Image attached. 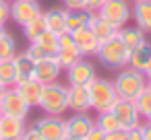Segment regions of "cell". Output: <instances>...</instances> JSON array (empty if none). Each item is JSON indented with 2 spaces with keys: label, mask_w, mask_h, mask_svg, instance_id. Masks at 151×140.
<instances>
[{
  "label": "cell",
  "mask_w": 151,
  "mask_h": 140,
  "mask_svg": "<svg viewBox=\"0 0 151 140\" xmlns=\"http://www.w3.org/2000/svg\"><path fill=\"white\" fill-rule=\"evenodd\" d=\"M66 91H68V85H62L60 80H52V82L42 85V95H40L37 107L48 115H64L68 111Z\"/></svg>",
  "instance_id": "cell-1"
},
{
  "label": "cell",
  "mask_w": 151,
  "mask_h": 140,
  "mask_svg": "<svg viewBox=\"0 0 151 140\" xmlns=\"http://www.w3.org/2000/svg\"><path fill=\"white\" fill-rule=\"evenodd\" d=\"M114 89L118 93V97H126V99H134L141 91H145L147 87V76L141 70H134L130 66L118 68V74L112 78Z\"/></svg>",
  "instance_id": "cell-2"
},
{
  "label": "cell",
  "mask_w": 151,
  "mask_h": 140,
  "mask_svg": "<svg viewBox=\"0 0 151 140\" xmlns=\"http://www.w3.org/2000/svg\"><path fill=\"white\" fill-rule=\"evenodd\" d=\"M89 101H91V111H106V109H112V105L116 103L118 99V93L114 89V82L110 78H104V76H95L91 82H89Z\"/></svg>",
  "instance_id": "cell-3"
},
{
  "label": "cell",
  "mask_w": 151,
  "mask_h": 140,
  "mask_svg": "<svg viewBox=\"0 0 151 140\" xmlns=\"http://www.w3.org/2000/svg\"><path fill=\"white\" fill-rule=\"evenodd\" d=\"M128 56H130V50L124 45V41L116 35V37H112V39H106V41H101V45H99V50H97V54H95V58L104 64V66H108V68H124L126 64H128Z\"/></svg>",
  "instance_id": "cell-4"
},
{
  "label": "cell",
  "mask_w": 151,
  "mask_h": 140,
  "mask_svg": "<svg viewBox=\"0 0 151 140\" xmlns=\"http://www.w3.org/2000/svg\"><path fill=\"white\" fill-rule=\"evenodd\" d=\"M97 13L104 19H108L118 29L132 21V4H130V0H106L104 6Z\"/></svg>",
  "instance_id": "cell-5"
},
{
  "label": "cell",
  "mask_w": 151,
  "mask_h": 140,
  "mask_svg": "<svg viewBox=\"0 0 151 140\" xmlns=\"http://www.w3.org/2000/svg\"><path fill=\"white\" fill-rule=\"evenodd\" d=\"M37 130V134L44 140H64L66 138V119L62 115H48L44 113L40 119L33 122V126Z\"/></svg>",
  "instance_id": "cell-6"
},
{
  "label": "cell",
  "mask_w": 151,
  "mask_h": 140,
  "mask_svg": "<svg viewBox=\"0 0 151 140\" xmlns=\"http://www.w3.org/2000/svg\"><path fill=\"white\" fill-rule=\"evenodd\" d=\"M112 111H114V115H116V119H118L122 130H130V128L143 124V115L139 113V109L134 105V99L118 97L116 103L112 105Z\"/></svg>",
  "instance_id": "cell-7"
},
{
  "label": "cell",
  "mask_w": 151,
  "mask_h": 140,
  "mask_svg": "<svg viewBox=\"0 0 151 140\" xmlns=\"http://www.w3.org/2000/svg\"><path fill=\"white\" fill-rule=\"evenodd\" d=\"M0 109H2V115H13V117H21L27 119L31 107L29 103L21 97V93L17 91V87H9L0 99Z\"/></svg>",
  "instance_id": "cell-8"
},
{
  "label": "cell",
  "mask_w": 151,
  "mask_h": 140,
  "mask_svg": "<svg viewBox=\"0 0 151 140\" xmlns=\"http://www.w3.org/2000/svg\"><path fill=\"white\" fill-rule=\"evenodd\" d=\"M64 72H66L68 85H83V87H89V82L97 76V70H95L93 62L85 56L79 62H75L73 66H68Z\"/></svg>",
  "instance_id": "cell-9"
},
{
  "label": "cell",
  "mask_w": 151,
  "mask_h": 140,
  "mask_svg": "<svg viewBox=\"0 0 151 140\" xmlns=\"http://www.w3.org/2000/svg\"><path fill=\"white\" fill-rule=\"evenodd\" d=\"M40 13H42V6L37 0H11V19L19 27H23Z\"/></svg>",
  "instance_id": "cell-10"
},
{
  "label": "cell",
  "mask_w": 151,
  "mask_h": 140,
  "mask_svg": "<svg viewBox=\"0 0 151 140\" xmlns=\"http://www.w3.org/2000/svg\"><path fill=\"white\" fill-rule=\"evenodd\" d=\"M66 101H68V111L70 113H87V111H91L89 89L83 87V85H68Z\"/></svg>",
  "instance_id": "cell-11"
},
{
  "label": "cell",
  "mask_w": 151,
  "mask_h": 140,
  "mask_svg": "<svg viewBox=\"0 0 151 140\" xmlns=\"http://www.w3.org/2000/svg\"><path fill=\"white\" fill-rule=\"evenodd\" d=\"M70 35H73L75 45L79 48V52H81L85 58H91V56L97 54L101 41L95 37V33H93L89 27H81V29H77V31H70Z\"/></svg>",
  "instance_id": "cell-12"
},
{
  "label": "cell",
  "mask_w": 151,
  "mask_h": 140,
  "mask_svg": "<svg viewBox=\"0 0 151 140\" xmlns=\"http://www.w3.org/2000/svg\"><path fill=\"white\" fill-rule=\"evenodd\" d=\"M60 74H62L60 62L56 60V56H50V58H46V60H42V62L35 64V74H33V78L40 80L42 85H46V82L58 80Z\"/></svg>",
  "instance_id": "cell-13"
},
{
  "label": "cell",
  "mask_w": 151,
  "mask_h": 140,
  "mask_svg": "<svg viewBox=\"0 0 151 140\" xmlns=\"http://www.w3.org/2000/svg\"><path fill=\"white\" fill-rule=\"evenodd\" d=\"M27 126L25 119L13 117V115H2L0 117V140H19L25 134Z\"/></svg>",
  "instance_id": "cell-14"
},
{
  "label": "cell",
  "mask_w": 151,
  "mask_h": 140,
  "mask_svg": "<svg viewBox=\"0 0 151 140\" xmlns=\"http://www.w3.org/2000/svg\"><path fill=\"white\" fill-rule=\"evenodd\" d=\"M95 126V119L87 113H73L70 117H66V132L70 136H79V138H85L87 132Z\"/></svg>",
  "instance_id": "cell-15"
},
{
  "label": "cell",
  "mask_w": 151,
  "mask_h": 140,
  "mask_svg": "<svg viewBox=\"0 0 151 140\" xmlns=\"http://www.w3.org/2000/svg\"><path fill=\"white\" fill-rule=\"evenodd\" d=\"M87 27L95 33V37H97L99 41H106V39H112V37L118 35V27H114V25H112L108 19H104L99 13H93V15H91Z\"/></svg>",
  "instance_id": "cell-16"
},
{
  "label": "cell",
  "mask_w": 151,
  "mask_h": 140,
  "mask_svg": "<svg viewBox=\"0 0 151 140\" xmlns=\"http://www.w3.org/2000/svg\"><path fill=\"white\" fill-rule=\"evenodd\" d=\"M118 37L124 41V45L128 50H134V48L147 43V33L141 27H137V25H124V27H120L118 29Z\"/></svg>",
  "instance_id": "cell-17"
},
{
  "label": "cell",
  "mask_w": 151,
  "mask_h": 140,
  "mask_svg": "<svg viewBox=\"0 0 151 140\" xmlns=\"http://www.w3.org/2000/svg\"><path fill=\"white\" fill-rule=\"evenodd\" d=\"M132 21L145 33H151V0L132 2Z\"/></svg>",
  "instance_id": "cell-18"
},
{
  "label": "cell",
  "mask_w": 151,
  "mask_h": 140,
  "mask_svg": "<svg viewBox=\"0 0 151 140\" xmlns=\"http://www.w3.org/2000/svg\"><path fill=\"white\" fill-rule=\"evenodd\" d=\"M17 91L21 93V97L29 103V107H37L40 105V95H42V82L35 80V78H29V80H21L15 85Z\"/></svg>",
  "instance_id": "cell-19"
},
{
  "label": "cell",
  "mask_w": 151,
  "mask_h": 140,
  "mask_svg": "<svg viewBox=\"0 0 151 140\" xmlns=\"http://www.w3.org/2000/svg\"><path fill=\"white\" fill-rule=\"evenodd\" d=\"M13 62H15V68H17V82L33 78V74H35V62L25 52H17L15 58H13Z\"/></svg>",
  "instance_id": "cell-20"
},
{
  "label": "cell",
  "mask_w": 151,
  "mask_h": 140,
  "mask_svg": "<svg viewBox=\"0 0 151 140\" xmlns=\"http://www.w3.org/2000/svg\"><path fill=\"white\" fill-rule=\"evenodd\" d=\"M46 17V25L50 31H54L56 35L66 33V9H50L48 13H44Z\"/></svg>",
  "instance_id": "cell-21"
},
{
  "label": "cell",
  "mask_w": 151,
  "mask_h": 140,
  "mask_svg": "<svg viewBox=\"0 0 151 140\" xmlns=\"http://www.w3.org/2000/svg\"><path fill=\"white\" fill-rule=\"evenodd\" d=\"M149 60H151V43L147 41V43H143V45L130 50V56H128V64H126V66H130V68L143 72Z\"/></svg>",
  "instance_id": "cell-22"
},
{
  "label": "cell",
  "mask_w": 151,
  "mask_h": 140,
  "mask_svg": "<svg viewBox=\"0 0 151 140\" xmlns=\"http://www.w3.org/2000/svg\"><path fill=\"white\" fill-rule=\"evenodd\" d=\"M91 15H93V13L87 11V9L66 11V29H68V31H77V29H81V27H87Z\"/></svg>",
  "instance_id": "cell-23"
},
{
  "label": "cell",
  "mask_w": 151,
  "mask_h": 140,
  "mask_svg": "<svg viewBox=\"0 0 151 140\" xmlns=\"http://www.w3.org/2000/svg\"><path fill=\"white\" fill-rule=\"evenodd\" d=\"M46 29H48L46 17H44V13H40L37 17H33L31 21H27V23L23 25V35H25L27 41H33V39H35L37 35H42Z\"/></svg>",
  "instance_id": "cell-24"
},
{
  "label": "cell",
  "mask_w": 151,
  "mask_h": 140,
  "mask_svg": "<svg viewBox=\"0 0 151 140\" xmlns=\"http://www.w3.org/2000/svg\"><path fill=\"white\" fill-rule=\"evenodd\" d=\"M81 58H83V54L79 52V48H77V45L58 48V52H56V60L60 62L62 70H66L68 66H73V64H75V62H79Z\"/></svg>",
  "instance_id": "cell-25"
},
{
  "label": "cell",
  "mask_w": 151,
  "mask_h": 140,
  "mask_svg": "<svg viewBox=\"0 0 151 140\" xmlns=\"http://www.w3.org/2000/svg\"><path fill=\"white\" fill-rule=\"evenodd\" d=\"M17 39L9 33V31H2L0 33V60H11L15 58L17 54Z\"/></svg>",
  "instance_id": "cell-26"
},
{
  "label": "cell",
  "mask_w": 151,
  "mask_h": 140,
  "mask_svg": "<svg viewBox=\"0 0 151 140\" xmlns=\"http://www.w3.org/2000/svg\"><path fill=\"white\" fill-rule=\"evenodd\" d=\"M0 82L6 89L17 85V68H15L13 58L11 60H0Z\"/></svg>",
  "instance_id": "cell-27"
},
{
  "label": "cell",
  "mask_w": 151,
  "mask_h": 140,
  "mask_svg": "<svg viewBox=\"0 0 151 140\" xmlns=\"http://www.w3.org/2000/svg\"><path fill=\"white\" fill-rule=\"evenodd\" d=\"M93 119H95V126H97V128H101L106 134H108V132H112V130H118V128H120V124H118V119H116V115H114V111H112V109L97 111V115H95Z\"/></svg>",
  "instance_id": "cell-28"
},
{
  "label": "cell",
  "mask_w": 151,
  "mask_h": 140,
  "mask_svg": "<svg viewBox=\"0 0 151 140\" xmlns=\"http://www.w3.org/2000/svg\"><path fill=\"white\" fill-rule=\"evenodd\" d=\"M40 48H44L48 54H52V56H56V52H58V35L54 33V31H50V29H46L42 35H37L35 39H33Z\"/></svg>",
  "instance_id": "cell-29"
},
{
  "label": "cell",
  "mask_w": 151,
  "mask_h": 140,
  "mask_svg": "<svg viewBox=\"0 0 151 140\" xmlns=\"http://www.w3.org/2000/svg\"><path fill=\"white\" fill-rule=\"evenodd\" d=\"M134 105H137V109H139V113L143 115V119L149 115V111H151V93L147 91V87H145V91H141L137 97H134Z\"/></svg>",
  "instance_id": "cell-30"
},
{
  "label": "cell",
  "mask_w": 151,
  "mask_h": 140,
  "mask_svg": "<svg viewBox=\"0 0 151 140\" xmlns=\"http://www.w3.org/2000/svg\"><path fill=\"white\" fill-rule=\"evenodd\" d=\"M25 54H27V56H29V58H31V60H33L35 64L52 56V54H48V52H46L44 48H40V45H37L35 41H29V45L25 48Z\"/></svg>",
  "instance_id": "cell-31"
},
{
  "label": "cell",
  "mask_w": 151,
  "mask_h": 140,
  "mask_svg": "<svg viewBox=\"0 0 151 140\" xmlns=\"http://www.w3.org/2000/svg\"><path fill=\"white\" fill-rule=\"evenodd\" d=\"M11 19V0H0V25H6Z\"/></svg>",
  "instance_id": "cell-32"
},
{
  "label": "cell",
  "mask_w": 151,
  "mask_h": 140,
  "mask_svg": "<svg viewBox=\"0 0 151 140\" xmlns=\"http://www.w3.org/2000/svg\"><path fill=\"white\" fill-rule=\"evenodd\" d=\"M62 4L66 11H77V9H85L87 0H62Z\"/></svg>",
  "instance_id": "cell-33"
},
{
  "label": "cell",
  "mask_w": 151,
  "mask_h": 140,
  "mask_svg": "<svg viewBox=\"0 0 151 140\" xmlns=\"http://www.w3.org/2000/svg\"><path fill=\"white\" fill-rule=\"evenodd\" d=\"M104 136H106V132L101 130V128H97V126H93L89 132H87V136H85V140H104Z\"/></svg>",
  "instance_id": "cell-34"
},
{
  "label": "cell",
  "mask_w": 151,
  "mask_h": 140,
  "mask_svg": "<svg viewBox=\"0 0 151 140\" xmlns=\"http://www.w3.org/2000/svg\"><path fill=\"white\" fill-rule=\"evenodd\" d=\"M104 140H126V130L118 128V130H112L104 136Z\"/></svg>",
  "instance_id": "cell-35"
},
{
  "label": "cell",
  "mask_w": 151,
  "mask_h": 140,
  "mask_svg": "<svg viewBox=\"0 0 151 140\" xmlns=\"http://www.w3.org/2000/svg\"><path fill=\"white\" fill-rule=\"evenodd\" d=\"M126 140H145V138H143V130H141V126H134V128L126 130Z\"/></svg>",
  "instance_id": "cell-36"
},
{
  "label": "cell",
  "mask_w": 151,
  "mask_h": 140,
  "mask_svg": "<svg viewBox=\"0 0 151 140\" xmlns=\"http://www.w3.org/2000/svg\"><path fill=\"white\" fill-rule=\"evenodd\" d=\"M19 140H44V138L37 134V130H35V128H27V130H25V134H23Z\"/></svg>",
  "instance_id": "cell-37"
},
{
  "label": "cell",
  "mask_w": 151,
  "mask_h": 140,
  "mask_svg": "<svg viewBox=\"0 0 151 140\" xmlns=\"http://www.w3.org/2000/svg\"><path fill=\"white\" fill-rule=\"evenodd\" d=\"M104 2H106V0H87V11H91V13H97L101 6H104Z\"/></svg>",
  "instance_id": "cell-38"
},
{
  "label": "cell",
  "mask_w": 151,
  "mask_h": 140,
  "mask_svg": "<svg viewBox=\"0 0 151 140\" xmlns=\"http://www.w3.org/2000/svg\"><path fill=\"white\" fill-rule=\"evenodd\" d=\"M141 130H143V138H145V140H151V122L143 119V124H141Z\"/></svg>",
  "instance_id": "cell-39"
},
{
  "label": "cell",
  "mask_w": 151,
  "mask_h": 140,
  "mask_svg": "<svg viewBox=\"0 0 151 140\" xmlns=\"http://www.w3.org/2000/svg\"><path fill=\"white\" fill-rule=\"evenodd\" d=\"M143 74H145L147 78H151V60L147 62V66H145V70H143Z\"/></svg>",
  "instance_id": "cell-40"
},
{
  "label": "cell",
  "mask_w": 151,
  "mask_h": 140,
  "mask_svg": "<svg viewBox=\"0 0 151 140\" xmlns=\"http://www.w3.org/2000/svg\"><path fill=\"white\" fill-rule=\"evenodd\" d=\"M64 140H85V138H79V136H70V134H66Z\"/></svg>",
  "instance_id": "cell-41"
},
{
  "label": "cell",
  "mask_w": 151,
  "mask_h": 140,
  "mask_svg": "<svg viewBox=\"0 0 151 140\" xmlns=\"http://www.w3.org/2000/svg\"><path fill=\"white\" fill-rule=\"evenodd\" d=\"M4 91H6V87H4L2 82H0V99H2V95H4Z\"/></svg>",
  "instance_id": "cell-42"
},
{
  "label": "cell",
  "mask_w": 151,
  "mask_h": 140,
  "mask_svg": "<svg viewBox=\"0 0 151 140\" xmlns=\"http://www.w3.org/2000/svg\"><path fill=\"white\" fill-rule=\"evenodd\" d=\"M147 91L151 93V78H147Z\"/></svg>",
  "instance_id": "cell-43"
},
{
  "label": "cell",
  "mask_w": 151,
  "mask_h": 140,
  "mask_svg": "<svg viewBox=\"0 0 151 140\" xmlns=\"http://www.w3.org/2000/svg\"><path fill=\"white\" fill-rule=\"evenodd\" d=\"M145 119H147V122H151V111H149V115H147V117H145Z\"/></svg>",
  "instance_id": "cell-44"
},
{
  "label": "cell",
  "mask_w": 151,
  "mask_h": 140,
  "mask_svg": "<svg viewBox=\"0 0 151 140\" xmlns=\"http://www.w3.org/2000/svg\"><path fill=\"white\" fill-rule=\"evenodd\" d=\"M2 31H4V27H2V25H0V33H2Z\"/></svg>",
  "instance_id": "cell-45"
},
{
  "label": "cell",
  "mask_w": 151,
  "mask_h": 140,
  "mask_svg": "<svg viewBox=\"0 0 151 140\" xmlns=\"http://www.w3.org/2000/svg\"><path fill=\"white\" fill-rule=\"evenodd\" d=\"M130 2H139V0H130Z\"/></svg>",
  "instance_id": "cell-46"
},
{
  "label": "cell",
  "mask_w": 151,
  "mask_h": 140,
  "mask_svg": "<svg viewBox=\"0 0 151 140\" xmlns=\"http://www.w3.org/2000/svg\"><path fill=\"white\" fill-rule=\"evenodd\" d=\"M0 117H2V109H0Z\"/></svg>",
  "instance_id": "cell-47"
}]
</instances>
